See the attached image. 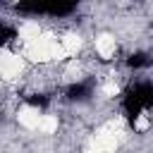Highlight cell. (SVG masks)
Wrapping results in <instances>:
<instances>
[{
    "label": "cell",
    "instance_id": "cell-1",
    "mask_svg": "<svg viewBox=\"0 0 153 153\" xmlns=\"http://www.w3.org/2000/svg\"><path fill=\"white\" fill-rule=\"evenodd\" d=\"M24 60L29 62H53V60H65V50L60 48V38L55 33H43L29 43H24V50H22Z\"/></svg>",
    "mask_w": 153,
    "mask_h": 153
},
{
    "label": "cell",
    "instance_id": "cell-2",
    "mask_svg": "<svg viewBox=\"0 0 153 153\" xmlns=\"http://www.w3.org/2000/svg\"><path fill=\"white\" fill-rule=\"evenodd\" d=\"M24 67H26L24 55L12 53V50H0V76H2L5 81L19 79L22 72H24Z\"/></svg>",
    "mask_w": 153,
    "mask_h": 153
},
{
    "label": "cell",
    "instance_id": "cell-3",
    "mask_svg": "<svg viewBox=\"0 0 153 153\" xmlns=\"http://www.w3.org/2000/svg\"><path fill=\"white\" fill-rule=\"evenodd\" d=\"M17 122L24 127V129H38V122H41V110L33 108V105H22L17 110Z\"/></svg>",
    "mask_w": 153,
    "mask_h": 153
},
{
    "label": "cell",
    "instance_id": "cell-4",
    "mask_svg": "<svg viewBox=\"0 0 153 153\" xmlns=\"http://www.w3.org/2000/svg\"><path fill=\"white\" fill-rule=\"evenodd\" d=\"M93 45H96V53H98L103 60H110V57H115V53H117V41H115L112 33H100V36H96Z\"/></svg>",
    "mask_w": 153,
    "mask_h": 153
},
{
    "label": "cell",
    "instance_id": "cell-5",
    "mask_svg": "<svg viewBox=\"0 0 153 153\" xmlns=\"http://www.w3.org/2000/svg\"><path fill=\"white\" fill-rule=\"evenodd\" d=\"M81 45H84V38H81L79 33H65V36L60 38V48L65 50V55H67V57L76 55V53L81 50Z\"/></svg>",
    "mask_w": 153,
    "mask_h": 153
},
{
    "label": "cell",
    "instance_id": "cell-6",
    "mask_svg": "<svg viewBox=\"0 0 153 153\" xmlns=\"http://www.w3.org/2000/svg\"><path fill=\"white\" fill-rule=\"evenodd\" d=\"M38 36H41L38 22H24V24L19 26V41H22V45L29 43V41H33V38H38Z\"/></svg>",
    "mask_w": 153,
    "mask_h": 153
},
{
    "label": "cell",
    "instance_id": "cell-7",
    "mask_svg": "<svg viewBox=\"0 0 153 153\" xmlns=\"http://www.w3.org/2000/svg\"><path fill=\"white\" fill-rule=\"evenodd\" d=\"M57 117L55 115H41V122H38V131L41 134H55L57 131Z\"/></svg>",
    "mask_w": 153,
    "mask_h": 153
},
{
    "label": "cell",
    "instance_id": "cell-8",
    "mask_svg": "<svg viewBox=\"0 0 153 153\" xmlns=\"http://www.w3.org/2000/svg\"><path fill=\"white\" fill-rule=\"evenodd\" d=\"M100 93H103L105 98H115V96H120V84H117V81H105V84L100 86Z\"/></svg>",
    "mask_w": 153,
    "mask_h": 153
},
{
    "label": "cell",
    "instance_id": "cell-9",
    "mask_svg": "<svg viewBox=\"0 0 153 153\" xmlns=\"http://www.w3.org/2000/svg\"><path fill=\"white\" fill-rule=\"evenodd\" d=\"M148 129H151V120H148V115H139L136 122H134V131H148Z\"/></svg>",
    "mask_w": 153,
    "mask_h": 153
}]
</instances>
